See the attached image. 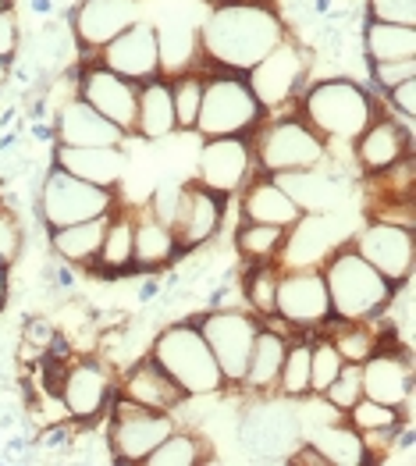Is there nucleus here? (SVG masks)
Returning a JSON list of instances; mask_svg holds the SVG:
<instances>
[{"label": "nucleus", "mask_w": 416, "mask_h": 466, "mask_svg": "<svg viewBox=\"0 0 416 466\" xmlns=\"http://www.w3.org/2000/svg\"><path fill=\"white\" fill-rule=\"evenodd\" d=\"M289 36L278 7L267 0H235L207 7L199 22V57L221 72L246 76L267 54Z\"/></svg>", "instance_id": "1"}, {"label": "nucleus", "mask_w": 416, "mask_h": 466, "mask_svg": "<svg viewBox=\"0 0 416 466\" xmlns=\"http://www.w3.org/2000/svg\"><path fill=\"white\" fill-rule=\"evenodd\" d=\"M320 274L331 299V320H378L395 292V285L378 268H370L352 246H335L324 257Z\"/></svg>", "instance_id": "2"}, {"label": "nucleus", "mask_w": 416, "mask_h": 466, "mask_svg": "<svg viewBox=\"0 0 416 466\" xmlns=\"http://www.w3.org/2000/svg\"><path fill=\"white\" fill-rule=\"evenodd\" d=\"M147 356L186 391V399H210L225 391V374L207 339L199 335L196 320H175L164 331H157Z\"/></svg>", "instance_id": "3"}, {"label": "nucleus", "mask_w": 416, "mask_h": 466, "mask_svg": "<svg viewBox=\"0 0 416 466\" xmlns=\"http://www.w3.org/2000/svg\"><path fill=\"white\" fill-rule=\"evenodd\" d=\"M299 117L324 143H352L378 117V107L360 82L324 78L299 96Z\"/></svg>", "instance_id": "4"}, {"label": "nucleus", "mask_w": 416, "mask_h": 466, "mask_svg": "<svg viewBox=\"0 0 416 466\" xmlns=\"http://www.w3.org/2000/svg\"><path fill=\"white\" fill-rule=\"evenodd\" d=\"M253 167L260 175H285L320 167L328 160V143L306 125L303 117H274L253 128Z\"/></svg>", "instance_id": "5"}, {"label": "nucleus", "mask_w": 416, "mask_h": 466, "mask_svg": "<svg viewBox=\"0 0 416 466\" xmlns=\"http://www.w3.org/2000/svg\"><path fill=\"white\" fill-rule=\"evenodd\" d=\"M264 121V107L257 104L246 76L221 72L203 78V100L196 117V136L218 139V136H249Z\"/></svg>", "instance_id": "6"}, {"label": "nucleus", "mask_w": 416, "mask_h": 466, "mask_svg": "<svg viewBox=\"0 0 416 466\" xmlns=\"http://www.w3.org/2000/svg\"><path fill=\"white\" fill-rule=\"evenodd\" d=\"M114 207H117L114 189L89 186L82 178H72L61 167H50L39 186V218H43L46 232L78 225V221H93V218H107Z\"/></svg>", "instance_id": "7"}, {"label": "nucleus", "mask_w": 416, "mask_h": 466, "mask_svg": "<svg viewBox=\"0 0 416 466\" xmlns=\"http://www.w3.org/2000/svg\"><path fill=\"white\" fill-rule=\"evenodd\" d=\"M111 431H107V449L117 463H143L153 449L178 428L175 413H160V410H147L125 395H114L111 406Z\"/></svg>", "instance_id": "8"}, {"label": "nucleus", "mask_w": 416, "mask_h": 466, "mask_svg": "<svg viewBox=\"0 0 416 466\" xmlns=\"http://www.w3.org/2000/svg\"><path fill=\"white\" fill-rule=\"evenodd\" d=\"M274 317L299 331H317L331 324V299L320 268H285L278 274Z\"/></svg>", "instance_id": "9"}, {"label": "nucleus", "mask_w": 416, "mask_h": 466, "mask_svg": "<svg viewBox=\"0 0 416 466\" xmlns=\"http://www.w3.org/2000/svg\"><path fill=\"white\" fill-rule=\"evenodd\" d=\"M199 335L207 339V346L214 352L221 374H225V385H238L242 374H246V360L249 350L257 342V331H260V320L257 313L249 310H207L196 320Z\"/></svg>", "instance_id": "10"}, {"label": "nucleus", "mask_w": 416, "mask_h": 466, "mask_svg": "<svg viewBox=\"0 0 416 466\" xmlns=\"http://www.w3.org/2000/svg\"><path fill=\"white\" fill-rule=\"evenodd\" d=\"M370 268H378L391 285H402L413 278V260H416V235L406 225L395 221H378L370 218L360 232L349 242Z\"/></svg>", "instance_id": "11"}, {"label": "nucleus", "mask_w": 416, "mask_h": 466, "mask_svg": "<svg viewBox=\"0 0 416 466\" xmlns=\"http://www.w3.org/2000/svg\"><path fill=\"white\" fill-rule=\"evenodd\" d=\"M306 68H309V61H306L303 46L285 36L260 65H253V68L246 72V82H249L257 104L264 107V115L267 111L285 107V104L303 89Z\"/></svg>", "instance_id": "12"}, {"label": "nucleus", "mask_w": 416, "mask_h": 466, "mask_svg": "<svg viewBox=\"0 0 416 466\" xmlns=\"http://www.w3.org/2000/svg\"><path fill=\"white\" fill-rule=\"evenodd\" d=\"M114 395H117V385H114L111 367L104 360H72L57 385V399H61L65 413L78 424L100 420Z\"/></svg>", "instance_id": "13"}, {"label": "nucleus", "mask_w": 416, "mask_h": 466, "mask_svg": "<svg viewBox=\"0 0 416 466\" xmlns=\"http://www.w3.org/2000/svg\"><path fill=\"white\" fill-rule=\"evenodd\" d=\"M360 385H363L367 399L395 406L410 420V410H413V350H406V346L384 350V342H380V350L360 363Z\"/></svg>", "instance_id": "14"}, {"label": "nucleus", "mask_w": 416, "mask_h": 466, "mask_svg": "<svg viewBox=\"0 0 416 466\" xmlns=\"http://www.w3.org/2000/svg\"><path fill=\"white\" fill-rule=\"evenodd\" d=\"M253 147L246 136H218L203 139L196 157V182L218 196H235L253 178Z\"/></svg>", "instance_id": "15"}, {"label": "nucleus", "mask_w": 416, "mask_h": 466, "mask_svg": "<svg viewBox=\"0 0 416 466\" xmlns=\"http://www.w3.org/2000/svg\"><path fill=\"white\" fill-rule=\"evenodd\" d=\"M225 203L228 196L203 189L196 178L178 186V203H175V214H171V232L178 242V253H192L221 232Z\"/></svg>", "instance_id": "16"}, {"label": "nucleus", "mask_w": 416, "mask_h": 466, "mask_svg": "<svg viewBox=\"0 0 416 466\" xmlns=\"http://www.w3.org/2000/svg\"><path fill=\"white\" fill-rule=\"evenodd\" d=\"M78 96L107 121H114L125 136L136 132V96H139V82H128L117 72L104 68V65H93V68H82L78 76Z\"/></svg>", "instance_id": "17"}, {"label": "nucleus", "mask_w": 416, "mask_h": 466, "mask_svg": "<svg viewBox=\"0 0 416 466\" xmlns=\"http://www.w3.org/2000/svg\"><path fill=\"white\" fill-rule=\"evenodd\" d=\"M100 65L117 72L128 82H150L160 76V54H157V29L153 22H136L121 36H114L100 50Z\"/></svg>", "instance_id": "18"}, {"label": "nucleus", "mask_w": 416, "mask_h": 466, "mask_svg": "<svg viewBox=\"0 0 416 466\" xmlns=\"http://www.w3.org/2000/svg\"><path fill=\"white\" fill-rule=\"evenodd\" d=\"M143 0H82L72 15L76 43L86 50H104L114 36L139 22Z\"/></svg>", "instance_id": "19"}, {"label": "nucleus", "mask_w": 416, "mask_h": 466, "mask_svg": "<svg viewBox=\"0 0 416 466\" xmlns=\"http://www.w3.org/2000/svg\"><path fill=\"white\" fill-rule=\"evenodd\" d=\"M352 150H356V164L367 171V175H378V171H388L395 167L399 160L413 157V132L406 121L384 115L374 117L356 139H352Z\"/></svg>", "instance_id": "20"}, {"label": "nucleus", "mask_w": 416, "mask_h": 466, "mask_svg": "<svg viewBox=\"0 0 416 466\" xmlns=\"http://www.w3.org/2000/svg\"><path fill=\"white\" fill-rule=\"evenodd\" d=\"M125 139L128 136L114 121L96 115L78 93L68 104H61L54 115V143L57 147H125Z\"/></svg>", "instance_id": "21"}, {"label": "nucleus", "mask_w": 416, "mask_h": 466, "mask_svg": "<svg viewBox=\"0 0 416 466\" xmlns=\"http://www.w3.org/2000/svg\"><path fill=\"white\" fill-rule=\"evenodd\" d=\"M125 164H128L125 147H57L54 143V167L100 189H114L125 178Z\"/></svg>", "instance_id": "22"}, {"label": "nucleus", "mask_w": 416, "mask_h": 466, "mask_svg": "<svg viewBox=\"0 0 416 466\" xmlns=\"http://www.w3.org/2000/svg\"><path fill=\"white\" fill-rule=\"evenodd\" d=\"M242 193V221H257V225H278V228H292L303 210L296 207V199L278 186V178L253 171V178L238 189Z\"/></svg>", "instance_id": "23"}, {"label": "nucleus", "mask_w": 416, "mask_h": 466, "mask_svg": "<svg viewBox=\"0 0 416 466\" xmlns=\"http://www.w3.org/2000/svg\"><path fill=\"white\" fill-rule=\"evenodd\" d=\"M117 395H125V399H132V402H139L147 410H160V413H178V406L186 402V391L178 389L150 356L136 360L125 370V378L117 385Z\"/></svg>", "instance_id": "24"}, {"label": "nucleus", "mask_w": 416, "mask_h": 466, "mask_svg": "<svg viewBox=\"0 0 416 466\" xmlns=\"http://www.w3.org/2000/svg\"><path fill=\"white\" fill-rule=\"evenodd\" d=\"M335 221L328 214H303L281 242V253H278V264L281 268H320L324 257L331 253V242H335Z\"/></svg>", "instance_id": "25"}, {"label": "nucleus", "mask_w": 416, "mask_h": 466, "mask_svg": "<svg viewBox=\"0 0 416 466\" xmlns=\"http://www.w3.org/2000/svg\"><path fill=\"white\" fill-rule=\"evenodd\" d=\"M157 29V54H160V72L164 78H178L192 68L199 57V25H192L182 15H164L153 22Z\"/></svg>", "instance_id": "26"}, {"label": "nucleus", "mask_w": 416, "mask_h": 466, "mask_svg": "<svg viewBox=\"0 0 416 466\" xmlns=\"http://www.w3.org/2000/svg\"><path fill=\"white\" fill-rule=\"evenodd\" d=\"M175 100H171V82L167 78H150L139 82V96H136V132L147 143H160L167 136H175Z\"/></svg>", "instance_id": "27"}, {"label": "nucleus", "mask_w": 416, "mask_h": 466, "mask_svg": "<svg viewBox=\"0 0 416 466\" xmlns=\"http://www.w3.org/2000/svg\"><path fill=\"white\" fill-rule=\"evenodd\" d=\"M285 352H289V335L260 324L257 342H253L249 360H246V374H242V381H238V385H246V389L257 391V395L278 391V374H281Z\"/></svg>", "instance_id": "28"}, {"label": "nucleus", "mask_w": 416, "mask_h": 466, "mask_svg": "<svg viewBox=\"0 0 416 466\" xmlns=\"http://www.w3.org/2000/svg\"><path fill=\"white\" fill-rule=\"evenodd\" d=\"M178 257V242L171 225L153 218L150 210L136 214V235H132V268L139 271H157Z\"/></svg>", "instance_id": "29"}, {"label": "nucleus", "mask_w": 416, "mask_h": 466, "mask_svg": "<svg viewBox=\"0 0 416 466\" xmlns=\"http://www.w3.org/2000/svg\"><path fill=\"white\" fill-rule=\"evenodd\" d=\"M270 178H278V186L296 199V207L303 214H328L341 199V186L335 182V175H324L317 167L285 171V175H270Z\"/></svg>", "instance_id": "30"}, {"label": "nucleus", "mask_w": 416, "mask_h": 466, "mask_svg": "<svg viewBox=\"0 0 416 466\" xmlns=\"http://www.w3.org/2000/svg\"><path fill=\"white\" fill-rule=\"evenodd\" d=\"M306 445H313V452L324 460V466H363L370 460L363 434L352 424H335V420L317 424L313 438Z\"/></svg>", "instance_id": "31"}, {"label": "nucleus", "mask_w": 416, "mask_h": 466, "mask_svg": "<svg viewBox=\"0 0 416 466\" xmlns=\"http://www.w3.org/2000/svg\"><path fill=\"white\" fill-rule=\"evenodd\" d=\"M132 235H136V214L132 210H117L107 214V228L96 249V268L104 274H125L132 271Z\"/></svg>", "instance_id": "32"}, {"label": "nucleus", "mask_w": 416, "mask_h": 466, "mask_svg": "<svg viewBox=\"0 0 416 466\" xmlns=\"http://www.w3.org/2000/svg\"><path fill=\"white\" fill-rule=\"evenodd\" d=\"M107 228V218H93V221H78V225H65V228H50V249L65 260V264H93L100 238Z\"/></svg>", "instance_id": "33"}, {"label": "nucleus", "mask_w": 416, "mask_h": 466, "mask_svg": "<svg viewBox=\"0 0 416 466\" xmlns=\"http://www.w3.org/2000/svg\"><path fill=\"white\" fill-rule=\"evenodd\" d=\"M363 50H367V61H406V57H416V29L367 18Z\"/></svg>", "instance_id": "34"}, {"label": "nucleus", "mask_w": 416, "mask_h": 466, "mask_svg": "<svg viewBox=\"0 0 416 466\" xmlns=\"http://www.w3.org/2000/svg\"><path fill=\"white\" fill-rule=\"evenodd\" d=\"M285 232H289V228H278V225L242 221V225L235 228V249H238V257L249 260V264H278Z\"/></svg>", "instance_id": "35"}, {"label": "nucleus", "mask_w": 416, "mask_h": 466, "mask_svg": "<svg viewBox=\"0 0 416 466\" xmlns=\"http://www.w3.org/2000/svg\"><path fill=\"white\" fill-rule=\"evenodd\" d=\"M210 445L196 434V431H171L150 456L143 460V466H199L207 463Z\"/></svg>", "instance_id": "36"}, {"label": "nucleus", "mask_w": 416, "mask_h": 466, "mask_svg": "<svg viewBox=\"0 0 416 466\" xmlns=\"http://www.w3.org/2000/svg\"><path fill=\"white\" fill-rule=\"evenodd\" d=\"M328 339L335 342V350H339V356L345 363H363L384 342L380 331L374 328V320H335V328H331Z\"/></svg>", "instance_id": "37"}, {"label": "nucleus", "mask_w": 416, "mask_h": 466, "mask_svg": "<svg viewBox=\"0 0 416 466\" xmlns=\"http://www.w3.org/2000/svg\"><path fill=\"white\" fill-rule=\"evenodd\" d=\"M278 391L285 399H309V339H289V352L278 374Z\"/></svg>", "instance_id": "38"}, {"label": "nucleus", "mask_w": 416, "mask_h": 466, "mask_svg": "<svg viewBox=\"0 0 416 466\" xmlns=\"http://www.w3.org/2000/svg\"><path fill=\"white\" fill-rule=\"evenodd\" d=\"M341 367H345V360L339 356L335 342L328 335L309 339V395H320V391L328 389L339 378Z\"/></svg>", "instance_id": "39"}, {"label": "nucleus", "mask_w": 416, "mask_h": 466, "mask_svg": "<svg viewBox=\"0 0 416 466\" xmlns=\"http://www.w3.org/2000/svg\"><path fill=\"white\" fill-rule=\"evenodd\" d=\"M171 82V100H175V125L178 132H192L199 117V100H203V76H178Z\"/></svg>", "instance_id": "40"}, {"label": "nucleus", "mask_w": 416, "mask_h": 466, "mask_svg": "<svg viewBox=\"0 0 416 466\" xmlns=\"http://www.w3.org/2000/svg\"><path fill=\"white\" fill-rule=\"evenodd\" d=\"M278 268L274 264H253L246 274V303L257 317H274V289H278Z\"/></svg>", "instance_id": "41"}, {"label": "nucleus", "mask_w": 416, "mask_h": 466, "mask_svg": "<svg viewBox=\"0 0 416 466\" xmlns=\"http://www.w3.org/2000/svg\"><path fill=\"white\" fill-rule=\"evenodd\" d=\"M320 399L331 406V410H339V413H349L360 399H363V385H360V363H345L339 370V378L328 385V389L320 391Z\"/></svg>", "instance_id": "42"}, {"label": "nucleus", "mask_w": 416, "mask_h": 466, "mask_svg": "<svg viewBox=\"0 0 416 466\" xmlns=\"http://www.w3.org/2000/svg\"><path fill=\"white\" fill-rule=\"evenodd\" d=\"M22 246H25L22 218L7 203H0V268H15L22 257Z\"/></svg>", "instance_id": "43"}, {"label": "nucleus", "mask_w": 416, "mask_h": 466, "mask_svg": "<svg viewBox=\"0 0 416 466\" xmlns=\"http://www.w3.org/2000/svg\"><path fill=\"white\" fill-rule=\"evenodd\" d=\"M367 18L416 29V0H367Z\"/></svg>", "instance_id": "44"}, {"label": "nucleus", "mask_w": 416, "mask_h": 466, "mask_svg": "<svg viewBox=\"0 0 416 466\" xmlns=\"http://www.w3.org/2000/svg\"><path fill=\"white\" fill-rule=\"evenodd\" d=\"M370 78L388 93V89H395L399 82L416 78V57H406V61H370Z\"/></svg>", "instance_id": "45"}, {"label": "nucleus", "mask_w": 416, "mask_h": 466, "mask_svg": "<svg viewBox=\"0 0 416 466\" xmlns=\"http://www.w3.org/2000/svg\"><path fill=\"white\" fill-rule=\"evenodd\" d=\"M388 104L395 107V117H399V121L413 125V115H416V78H406V82H399L395 89H388Z\"/></svg>", "instance_id": "46"}, {"label": "nucleus", "mask_w": 416, "mask_h": 466, "mask_svg": "<svg viewBox=\"0 0 416 466\" xmlns=\"http://www.w3.org/2000/svg\"><path fill=\"white\" fill-rule=\"evenodd\" d=\"M175 203H178V186L175 182H164L157 193H153V199H150V210L153 218H160L164 225H171V214H175Z\"/></svg>", "instance_id": "47"}, {"label": "nucleus", "mask_w": 416, "mask_h": 466, "mask_svg": "<svg viewBox=\"0 0 416 466\" xmlns=\"http://www.w3.org/2000/svg\"><path fill=\"white\" fill-rule=\"evenodd\" d=\"M18 54V15H15V7H7V11H0V57H15Z\"/></svg>", "instance_id": "48"}, {"label": "nucleus", "mask_w": 416, "mask_h": 466, "mask_svg": "<svg viewBox=\"0 0 416 466\" xmlns=\"http://www.w3.org/2000/svg\"><path fill=\"white\" fill-rule=\"evenodd\" d=\"M7 303V268H0V310Z\"/></svg>", "instance_id": "49"}, {"label": "nucleus", "mask_w": 416, "mask_h": 466, "mask_svg": "<svg viewBox=\"0 0 416 466\" xmlns=\"http://www.w3.org/2000/svg\"><path fill=\"white\" fill-rule=\"evenodd\" d=\"M7 76H11V61H7V57H0V89L7 86Z\"/></svg>", "instance_id": "50"}, {"label": "nucleus", "mask_w": 416, "mask_h": 466, "mask_svg": "<svg viewBox=\"0 0 416 466\" xmlns=\"http://www.w3.org/2000/svg\"><path fill=\"white\" fill-rule=\"evenodd\" d=\"M203 7H218V4H235V0H199Z\"/></svg>", "instance_id": "51"}, {"label": "nucleus", "mask_w": 416, "mask_h": 466, "mask_svg": "<svg viewBox=\"0 0 416 466\" xmlns=\"http://www.w3.org/2000/svg\"><path fill=\"white\" fill-rule=\"evenodd\" d=\"M11 7V0H0V11H7Z\"/></svg>", "instance_id": "52"}]
</instances>
